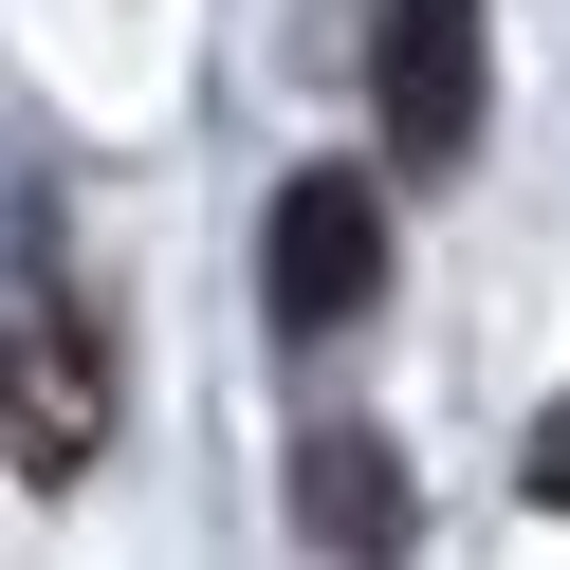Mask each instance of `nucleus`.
Wrapping results in <instances>:
<instances>
[{"label":"nucleus","mask_w":570,"mask_h":570,"mask_svg":"<svg viewBox=\"0 0 570 570\" xmlns=\"http://www.w3.org/2000/svg\"><path fill=\"white\" fill-rule=\"evenodd\" d=\"M295 533H313V552H405L423 497H405V460H386L368 423H313V442H295Z\"/></svg>","instance_id":"4"},{"label":"nucleus","mask_w":570,"mask_h":570,"mask_svg":"<svg viewBox=\"0 0 570 570\" xmlns=\"http://www.w3.org/2000/svg\"><path fill=\"white\" fill-rule=\"evenodd\" d=\"M368 295H386V185H368V166H295L276 222H258V313H276V350H332Z\"/></svg>","instance_id":"2"},{"label":"nucleus","mask_w":570,"mask_h":570,"mask_svg":"<svg viewBox=\"0 0 570 570\" xmlns=\"http://www.w3.org/2000/svg\"><path fill=\"white\" fill-rule=\"evenodd\" d=\"M515 479H533V497H552V515H570V405H533V442H515Z\"/></svg>","instance_id":"5"},{"label":"nucleus","mask_w":570,"mask_h":570,"mask_svg":"<svg viewBox=\"0 0 570 570\" xmlns=\"http://www.w3.org/2000/svg\"><path fill=\"white\" fill-rule=\"evenodd\" d=\"M92 442H111V332H92V295L56 276V222H19V295H0V460L19 479H92Z\"/></svg>","instance_id":"1"},{"label":"nucleus","mask_w":570,"mask_h":570,"mask_svg":"<svg viewBox=\"0 0 570 570\" xmlns=\"http://www.w3.org/2000/svg\"><path fill=\"white\" fill-rule=\"evenodd\" d=\"M368 111H386V166H405V185H442V166L479 148V111H497L479 0H386L368 19Z\"/></svg>","instance_id":"3"}]
</instances>
